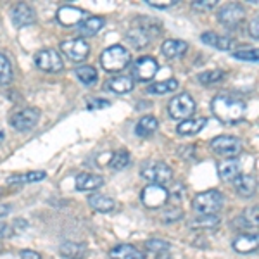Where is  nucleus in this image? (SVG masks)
<instances>
[{
  "mask_svg": "<svg viewBox=\"0 0 259 259\" xmlns=\"http://www.w3.org/2000/svg\"><path fill=\"white\" fill-rule=\"evenodd\" d=\"M211 111L214 118L225 124H235L244 118L245 104L244 100L233 95H216L211 100Z\"/></svg>",
  "mask_w": 259,
  "mask_h": 259,
  "instance_id": "f257e3e1",
  "label": "nucleus"
},
{
  "mask_svg": "<svg viewBox=\"0 0 259 259\" xmlns=\"http://www.w3.org/2000/svg\"><path fill=\"white\" fill-rule=\"evenodd\" d=\"M159 26L152 19H137L132 30L126 33V38L135 49H144L150 44L154 36H159Z\"/></svg>",
  "mask_w": 259,
  "mask_h": 259,
  "instance_id": "f03ea898",
  "label": "nucleus"
},
{
  "mask_svg": "<svg viewBox=\"0 0 259 259\" xmlns=\"http://www.w3.org/2000/svg\"><path fill=\"white\" fill-rule=\"evenodd\" d=\"M130 61H132V56H130L128 49H124L123 45H112V47H107L100 54V66L107 73L123 71L124 68H128Z\"/></svg>",
  "mask_w": 259,
  "mask_h": 259,
  "instance_id": "7ed1b4c3",
  "label": "nucleus"
},
{
  "mask_svg": "<svg viewBox=\"0 0 259 259\" xmlns=\"http://www.w3.org/2000/svg\"><path fill=\"white\" fill-rule=\"evenodd\" d=\"M223 202L225 199L220 190H206L195 195L192 200V207L199 214H216L221 209Z\"/></svg>",
  "mask_w": 259,
  "mask_h": 259,
  "instance_id": "20e7f679",
  "label": "nucleus"
},
{
  "mask_svg": "<svg viewBox=\"0 0 259 259\" xmlns=\"http://www.w3.org/2000/svg\"><path fill=\"white\" fill-rule=\"evenodd\" d=\"M140 175L144 180L150 182V185L164 187V183L171 182V178H173V169L162 161H152V162H147V164L140 169Z\"/></svg>",
  "mask_w": 259,
  "mask_h": 259,
  "instance_id": "39448f33",
  "label": "nucleus"
},
{
  "mask_svg": "<svg viewBox=\"0 0 259 259\" xmlns=\"http://www.w3.org/2000/svg\"><path fill=\"white\" fill-rule=\"evenodd\" d=\"M211 149L227 159H237V156L242 152V142L237 137L221 135L211 140Z\"/></svg>",
  "mask_w": 259,
  "mask_h": 259,
  "instance_id": "423d86ee",
  "label": "nucleus"
},
{
  "mask_svg": "<svg viewBox=\"0 0 259 259\" xmlns=\"http://www.w3.org/2000/svg\"><path fill=\"white\" fill-rule=\"evenodd\" d=\"M195 111V100L189 94L177 95L169 100L168 114L171 119H189Z\"/></svg>",
  "mask_w": 259,
  "mask_h": 259,
  "instance_id": "0eeeda50",
  "label": "nucleus"
},
{
  "mask_svg": "<svg viewBox=\"0 0 259 259\" xmlns=\"http://www.w3.org/2000/svg\"><path fill=\"white\" fill-rule=\"evenodd\" d=\"M40 119V111L36 107H26V109L16 111L9 118L11 126L18 132H30L36 126Z\"/></svg>",
  "mask_w": 259,
  "mask_h": 259,
  "instance_id": "6e6552de",
  "label": "nucleus"
},
{
  "mask_svg": "<svg viewBox=\"0 0 259 259\" xmlns=\"http://www.w3.org/2000/svg\"><path fill=\"white\" fill-rule=\"evenodd\" d=\"M35 64L38 66L45 73H59L64 68L62 57L57 50L54 49H44L35 54Z\"/></svg>",
  "mask_w": 259,
  "mask_h": 259,
  "instance_id": "1a4fd4ad",
  "label": "nucleus"
},
{
  "mask_svg": "<svg viewBox=\"0 0 259 259\" xmlns=\"http://www.w3.org/2000/svg\"><path fill=\"white\" fill-rule=\"evenodd\" d=\"M140 200L149 209L162 207L169 200V192L162 185H147L140 194Z\"/></svg>",
  "mask_w": 259,
  "mask_h": 259,
  "instance_id": "9d476101",
  "label": "nucleus"
},
{
  "mask_svg": "<svg viewBox=\"0 0 259 259\" xmlns=\"http://www.w3.org/2000/svg\"><path fill=\"white\" fill-rule=\"evenodd\" d=\"M61 50L69 61L83 62L90 54V45L87 44L85 38H71V40L62 41Z\"/></svg>",
  "mask_w": 259,
  "mask_h": 259,
  "instance_id": "9b49d317",
  "label": "nucleus"
},
{
  "mask_svg": "<svg viewBox=\"0 0 259 259\" xmlns=\"http://www.w3.org/2000/svg\"><path fill=\"white\" fill-rule=\"evenodd\" d=\"M157 71H159V64H157V61L154 57L142 56L133 64L132 78H135L139 81H150L157 74Z\"/></svg>",
  "mask_w": 259,
  "mask_h": 259,
  "instance_id": "f8f14e48",
  "label": "nucleus"
},
{
  "mask_svg": "<svg viewBox=\"0 0 259 259\" xmlns=\"http://www.w3.org/2000/svg\"><path fill=\"white\" fill-rule=\"evenodd\" d=\"M244 16H245L244 7L239 6V4H228V6H225L218 12V21L225 28L233 30V28H237L244 21Z\"/></svg>",
  "mask_w": 259,
  "mask_h": 259,
  "instance_id": "ddd939ff",
  "label": "nucleus"
},
{
  "mask_svg": "<svg viewBox=\"0 0 259 259\" xmlns=\"http://www.w3.org/2000/svg\"><path fill=\"white\" fill-rule=\"evenodd\" d=\"M11 16H12V23H14L16 28L30 26V24H33L36 21V12L30 4H18V6H14Z\"/></svg>",
  "mask_w": 259,
  "mask_h": 259,
  "instance_id": "4468645a",
  "label": "nucleus"
},
{
  "mask_svg": "<svg viewBox=\"0 0 259 259\" xmlns=\"http://www.w3.org/2000/svg\"><path fill=\"white\" fill-rule=\"evenodd\" d=\"M57 21L62 26H78L83 19L87 18V12L80 9V7H73V6H64L57 11Z\"/></svg>",
  "mask_w": 259,
  "mask_h": 259,
  "instance_id": "2eb2a0df",
  "label": "nucleus"
},
{
  "mask_svg": "<svg viewBox=\"0 0 259 259\" xmlns=\"http://www.w3.org/2000/svg\"><path fill=\"white\" fill-rule=\"evenodd\" d=\"M200 40H202V44L209 45V47H214L218 50H225V52H230L233 47H235V41L232 38H228V36H223V35H218V33L214 31H206L200 35Z\"/></svg>",
  "mask_w": 259,
  "mask_h": 259,
  "instance_id": "dca6fc26",
  "label": "nucleus"
},
{
  "mask_svg": "<svg viewBox=\"0 0 259 259\" xmlns=\"http://www.w3.org/2000/svg\"><path fill=\"white\" fill-rule=\"evenodd\" d=\"M232 247L239 254H250L257 250V235L256 233H240L235 240L232 242Z\"/></svg>",
  "mask_w": 259,
  "mask_h": 259,
  "instance_id": "f3484780",
  "label": "nucleus"
},
{
  "mask_svg": "<svg viewBox=\"0 0 259 259\" xmlns=\"http://www.w3.org/2000/svg\"><path fill=\"white\" fill-rule=\"evenodd\" d=\"M104 185V178L94 173H80L74 180V187L80 192H90V190H97Z\"/></svg>",
  "mask_w": 259,
  "mask_h": 259,
  "instance_id": "a211bd4d",
  "label": "nucleus"
},
{
  "mask_svg": "<svg viewBox=\"0 0 259 259\" xmlns=\"http://www.w3.org/2000/svg\"><path fill=\"white\" fill-rule=\"evenodd\" d=\"M104 24H106V19L99 18V16H90V18H85L78 24V33L85 38H90V36H95L97 33L102 30Z\"/></svg>",
  "mask_w": 259,
  "mask_h": 259,
  "instance_id": "6ab92c4d",
  "label": "nucleus"
},
{
  "mask_svg": "<svg viewBox=\"0 0 259 259\" xmlns=\"http://www.w3.org/2000/svg\"><path fill=\"white\" fill-rule=\"evenodd\" d=\"M233 185H235V190L240 197L249 199L256 192V178L250 177V175H239V177L233 180Z\"/></svg>",
  "mask_w": 259,
  "mask_h": 259,
  "instance_id": "aec40b11",
  "label": "nucleus"
},
{
  "mask_svg": "<svg viewBox=\"0 0 259 259\" xmlns=\"http://www.w3.org/2000/svg\"><path fill=\"white\" fill-rule=\"evenodd\" d=\"M59 254L66 259H85L89 254V247L78 242H64L59 247Z\"/></svg>",
  "mask_w": 259,
  "mask_h": 259,
  "instance_id": "412c9836",
  "label": "nucleus"
},
{
  "mask_svg": "<svg viewBox=\"0 0 259 259\" xmlns=\"http://www.w3.org/2000/svg\"><path fill=\"white\" fill-rule=\"evenodd\" d=\"M206 123H207L206 118L183 119L177 126V132H178V135H183V137H194V135H197L199 132H202L204 126H206Z\"/></svg>",
  "mask_w": 259,
  "mask_h": 259,
  "instance_id": "4be33fe9",
  "label": "nucleus"
},
{
  "mask_svg": "<svg viewBox=\"0 0 259 259\" xmlns=\"http://www.w3.org/2000/svg\"><path fill=\"white\" fill-rule=\"evenodd\" d=\"M218 175L225 182H233L240 175L239 159H225L218 164Z\"/></svg>",
  "mask_w": 259,
  "mask_h": 259,
  "instance_id": "5701e85b",
  "label": "nucleus"
},
{
  "mask_svg": "<svg viewBox=\"0 0 259 259\" xmlns=\"http://www.w3.org/2000/svg\"><path fill=\"white\" fill-rule=\"evenodd\" d=\"M111 259H145L144 254L130 244H119L109 250Z\"/></svg>",
  "mask_w": 259,
  "mask_h": 259,
  "instance_id": "b1692460",
  "label": "nucleus"
},
{
  "mask_svg": "<svg viewBox=\"0 0 259 259\" xmlns=\"http://www.w3.org/2000/svg\"><path fill=\"white\" fill-rule=\"evenodd\" d=\"M187 49H189V44L183 40H166L164 44L161 45V52L164 54L166 57H169V59H178V57H182L183 54L187 52Z\"/></svg>",
  "mask_w": 259,
  "mask_h": 259,
  "instance_id": "393cba45",
  "label": "nucleus"
},
{
  "mask_svg": "<svg viewBox=\"0 0 259 259\" xmlns=\"http://www.w3.org/2000/svg\"><path fill=\"white\" fill-rule=\"evenodd\" d=\"M107 89L111 92H114V94H128V92L133 90V87H135V81H133L132 76H124V74H119V76H114L111 78L109 81L106 83Z\"/></svg>",
  "mask_w": 259,
  "mask_h": 259,
  "instance_id": "a878e982",
  "label": "nucleus"
},
{
  "mask_svg": "<svg viewBox=\"0 0 259 259\" xmlns=\"http://www.w3.org/2000/svg\"><path fill=\"white\" fill-rule=\"evenodd\" d=\"M89 204L92 209H95L97 212H111L116 209V202L114 199L107 197V195H100V194H94L89 197Z\"/></svg>",
  "mask_w": 259,
  "mask_h": 259,
  "instance_id": "bb28decb",
  "label": "nucleus"
},
{
  "mask_svg": "<svg viewBox=\"0 0 259 259\" xmlns=\"http://www.w3.org/2000/svg\"><path fill=\"white\" fill-rule=\"evenodd\" d=\"M157 126H159V123H157V119L154 118V116H144V118H140L139 123H137L135 133L139 137H142V139H147L152 133H156Z\"/></svg>",
  "mask_w": 259,
  "mask_h": 259,
  "instance_id": "cd10ccee",
  "label": "nucleus"
},
{
  "mask_svg": "<svg viewBox=\"0 0 259 259\" xmlns=\"http://www.w3.org/2000/svg\"><path fill=\"white\" fill-rule=\"evenodd\" d=\"M47 173L45 171H30L24 175H16V177H9L7 182L9 185H23V183H38L41 180H45Z\"/></svg>",
  "mask_w": 259,
  "mask_h": 259,
  "instance_id": "c85d7f7f",
  "label": "nucleus"
},
{
  "mask_svg": "<svg viewBox=\"0 0 259 259\" xmlns=\"http://www.w3.org/2000/svg\"><path fill=\"white\" fill-rule=\"evenodd\" d=\"M220 225V216L216 214H200L195 220L190 221L192 230H211Z\"/></svg>",
  "mask_w": 259,
  "mask_h": 259,
  "instance_id": "c756f323",
  "label": "nucleus"
},
{
  "mask_svg": "<svg viewBox=\"0 0 259 259\" xmlns=\"http://www.w3.org/2000/svg\"><path fill=\"white\" fill-rule=\"evenodd\" d=\"M74 74H76V78L85 87L95 85V83H97V80H99L97 71H95V68H92V66H78V68L74 69Z\"/></svg>",
  "mask_w": 259,
  "mask_h": 259,
  "instance_id": "7c9ffc66",
  "label": "nucleus"
},
{
  "mask_svg": "<svg viewBox=\"0 0 259 259\" xmlns=\"http://www.w3.org/2000/svg\"><path fill=\"white\" fill-rule=\"evenodd\" d=\"M235 227H242V228L257 227V207H247V209L235 220Z\"/></svg>",
  "mask_w": 259,
  "mask_h": 259,
  "instance_id": "2f4dec72",
  "label": "nucleus"
},
{
  "mask_svg": "<svg viewBox=\"0 0 259 259\" xmlns=\"http://www.w3.org/2000/svg\"><path fill=\"white\" fill-rule=\"evenodd\" d=\"M178 89V81L175 78L171 80H164V81H157L154 85H150L147 92L149 94H156V95H164V94H169V92H175Z\"/></svg>",
  "mask_w": 259,
  "mask_h": 259,
  "instance_id": "473e14b6",
  "label": "nucleus"
},
{
  "mask_svg": "<svg viewBox=\"0 0 259 259\" xmlns=\"http://www.w3.org/2000/svg\"><path fill=\"white\" fill-rule=\"evenodd\" d=\"M225 78V71L221 69H211V71H202V73L197 74V80L200 85H214V83L221 81Z\"/></svg>",
  "mask_w": 259,
  "mask_h": 259,
  "instance_id": "72a5a7b5",
  "label": "nucleus"
},
{
  "mask_svg": "<svg viewBox=\"0 0 259 259\" xmlns=\"http://www.w3.org/2000/svg\"><path fill=\"white\" fill-rule=\"evenodd\" d=\"M130 161H132V157H130V152H126V150H119V152L111 154L109 168L116 169V171H121V169H124L130 164Z\"/></svg>",
  "mask_w": 259,
  "mask_h": 259,
  "instance_id": "f704fd0d",
  "label": "nucleus"
},
{
  "mask_svg": "<svg viewBox=\"0 0 259 259\" xmlns=\"http://www.w3.org/2000/svg\"><path fill=\"white\" fill-rule=\"evenodd\" d=\"M145 249H147L149 252L159 256V254H164V252H168V250H169V242H166L162 239H156V237H154V239L145 242Z\"/></svg>",
  "mask_w": 259,
  "mask_h": 259,
  "instance_id": "c9c22d12",
  "label": "nucleus"
},
{
  "mask_svg": "<svg viewBox=\"0 0 259 259\" xmlns=\"http://www.w3.org/2000/svg\"><path fill=\"white\" fill-rule=\"evenodd\" d=\"M12 78V66L9 59L0 52V87L2 85H7Z\"/></svg>",
  "mask_w": 259,
  "mask_h": 259,
  "instance_id": "e433bc0d",
  "label": "nucleus"
},
{
  "mask_svg": "<svg viewBox=\"0 0 259 259\" xmlns=\"http://www.w3.org/2000/svg\"><path fill=\"white\" fill-rule=\"evenodd\" d=\"M183 218V211L178 209V207H169V209H166L164 212H162L161 220L164 225H169V223H177V221H180Z\"/></svg>",
  "mask_w": 259,
  "mask_h": 259,
  "instance_id": "4c0bfd02",
  "label": "nucleus"
},
{
  "mask_svg": "<svg viewBox=\"0 0 259 259\" xmlns=\"http://www.w3.org/2000/svg\"><path fill=\"white\" fill-rule=\"evenodd\" d=\"M216 6H218V0H194V2H192V9L200 11V12L212 11Z\"/></svg>",
  "mask_w": 259,
  "mask_h": 259,
  "instance_id": "58836bf2",
  "label": "nucleus"
},
{
  "mask_svg": "<svg viewBox=\"0 0 259 259\" xmlns=\"http://www.w3.org/2000/svg\"><path fill=\"white\" fill-rule=\"evenodd\" d=\"M235 59L239 61H249V62H257V50H237L232 54Z\"/></svg>",
  "mask_w": 259,
  "mask_h": 259,
  "instance_id": "ea45409f",
  "label": "nucleus"
},
{
  "mask_svg": "<svg viewBox=\"0 0 259 259\" xmlns=\"http://www.w3.org/2000/svg\"><path fill=\"white\" fill-rule=\"evenodd\" d=\"M177 2L178 0H159V2H156V0H145L147 6L156 7V9H169V7H173Z\"/></svg>",
  "mask_w": 259,
  "mask_h": 259,
  "instance_id": "a19ab883",
  "label": "nucleus"
},
{
  "mask_svg": "<svg viewBox=\"0 0 259 259\" xmlns=\"http://www.w3.org/2000/svg\"><path fill=\"white\" fill-rule=\"evenodd\" d=\"M111 102L109 100H99V99H89L87 100V107H89L90 111H95V109H102V107H109Z\"/></svg>",
  "mask_w": 259,
  "mask_h": 259,
  "instance_id": "79ce46f5",
  "label": "nucleus"
},
{
  "mask_svg": "<svg viewBox=\"0 0 259 259\" xmlns=\"http://www.w3.org/2000/svg\"><path fill=\"white\" fill-rule=\"evenodd\" d=\"M14 233L11 223H6V221H0V237H11Z\"/></svg>",
  "mask_w": 259,
  "mask_h": 259,
  "instance_id": "37998d69",
  "label": "nucleus"
},
{
  "mask_svg": "<svg viewBox=\"0 0 259 259\" xmlns=\"http://www.w3.org/2000/svg\"><path fill=\"white\" fill-rule=\"evenodd\" d=\"M11 227H12V230H14V233L21 232V230H26L28 228V221L23 220V218H19V220H16L14 225H11Z\"/></svg>",
  "mask_w": 259,
  "mask_h": 259,
  "instance_id": "c03bdc74",
  "label": "nucleus"
},
{
  "mask_svg": "<svg viewBox=\"0 0 259 259\" xmlns=\"http://www.w3.org/2000/svg\"><path fill=\"white\" fill-rule=\"evenodd\" d=\"M21 259H41V256L36 252V250L26 249V250H23V252H21Z\"/></svg>",
  "mask_w": 259,
  "mask_h": 259,
  "instance_id": "a18cd8bd",
  "label": "nucleus"
},
{
  "mask_svg": "<svg viewBox=\"0 0 259 259\" xmlns=\"http://www.w3.org/2000/svg\"><path fill=\"white\" fill-rule=\"evenodd\" d=\"M257 26H259V19L257 18H254L252 19V23H250V35H252V38L254 40H257Z\"/></svg>",
  "mask_w": 259,
  "mask_h": 259,
  "instance_id": "49530a36",
  "label": "nucleus"
},
{
  "mask_svg": "<svg viewBox=\"0 0 259 259\" xmlns=\"http://www.w3.org/2000/svg\"><path fill=\"white\" fill-rule=\"evenodd\" d=\"M11 211H12L11 204H2V206H0V218H6V216L9 214Z\"/></svg>",
  "mask_w": 259,
  "mask_h": 259,
  "instance_id": "de8ad7c7",
  "label": "nucleus"
},
{
  "mask_svg": "<svg viewBox=\"0 0 259 259\" xmlns=\"http://www.w3.org/2000/svg\"><path fill=\"white\" fill-rule=\"evenodd\" d=\"M4 139H6V132H4V130L0 128V144L4 142Z\"/></svg>",
  "mask_w": 259,
  "mask_h": 259,
  "instance_id": "09e8293b",
  "label": "nucleus"
},
{
  "mask_svg": "<svg viewBox=\"0 0 259 259\" xmlns=\"http://www.w3.org/2000/svg\"><path fill=\"white\" fill-rule=\"evenodd\" d=\"M2 194H4V189H2V187H0V197H2Z\"/></svg>",
  "mask_w": 259,
  "mask_h": 259,
  "instance_id": "8fccbe9b",
  "label": "nucleus"
},
{
  "mask_svg": "<svg viewBox=\"0 0 259 259\" xmlns=\"http://www.w3.org/2000/svg\"><path fill=\"white\" fill-rule=\"evenodd\" d=\"M2 250H4V245H2V244H0V252H2Z\"/></svg>",
  "mask_w": 259,
  "mask_h": 259,
  "instance_id": "3c124183",
  "label": "nucleus"
}]
</instances>
